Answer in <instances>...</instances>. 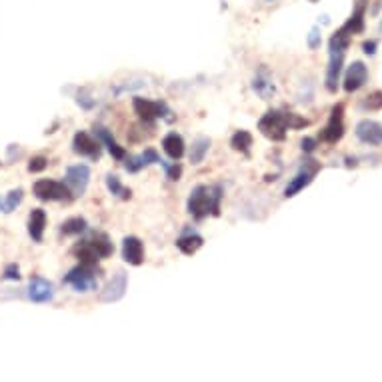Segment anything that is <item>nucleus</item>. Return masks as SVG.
<instances>
[{"mask_svg": "<svg viewBox=\"0 0 382 382\" xmlns=\"http://www.w3.org/2000/svg\"><path fill=\"white\" fill-rule=\"evenodd\" d=\"M211 148V139H204V136H198L194 143H192V150H191V163L192 165H200L206 156Z\"/></svg>", "mask_w": 382, "mask_h": 382, "instance_id": "26", "label": "nucleus"}, {"mask_svg": "<svg viewBox=\"0 0 382 382\" xmlns=\"http://www.w3.org/2000/svg\"><path fill=\"white\" fill-rule=\"evenodd\" d=\"M32 192L38 200L43 202H56V200H72V191L69 184L64 182H58V180H50V178H43V180H36Z\"/></svg>", "mask_w": 382, "mask_h": 382, "instance_id": "5", "label": "nucleus"}, {"mask_svg": "<svg viewBox=\"0 0 382 382\" xmlns=\"http://www.w3.org/2000/svg\"><path fill=\"white\" fill-rule=\"evenodd\" d=\"M348 47H350V34H346L338 28L331 38V45H329V69H326V91L329 93H336V88H338V78L342 72L344 54H346Z\"/></svg>", "mask_w": 382, "mask_h": 382, "instance_id": "4", "label": "nucleus"}, {"mask_svg": "<svg viewBox=\"0 0 382 382\" xmlns=\"http://www.w3.org/2000/svg\"><path fill=\"white\" fill-rule=\"evenodd\" d=\"M311 2H316V0H311Z\"/></svg>", "mask_w": 382, "mask_h": 382, "instance_id": "36", "label": "nucleus"}, {"mask_svg": "<svg viewBox=\"0 0 382 382\" xmlns=\"http://www.w3.org/2000/svg\"><path fill=\"white\" fill-rule=\"evenodd\" d=\"M366 80H368V69H366V64L360 62V60H355L348 67L346 76H344V91L348 95L350 93H357V91H360L366 84Z\"/></svg>", "mask_w": 382, "mask_h": 382, "instance_id": "13", "label": "nucleus"}, {"mask_svg": "<svg viewBox=\"0 0 382 382\" xmlns=\"http://www.w3.org/2000/svg\"><path fill=\"white\" fill-rule=\"evenodd\" d=\"M91 180V168L86 165H74L67 168V184L71 187L72 194H84Z\"/></svg>", "mask_w": 382, "mask_h": 382, "instance_id": "12", "label": "nucleus"}, {"mask_svg": "<svg viewBox=\"0 0 382 382\" xmlns=\"http://www.w3.org/2000/svg\"><path fill=\"white\" fill-rule=\"evenodd\" d=\"M4 278L6 280H21V268H19V264H8L4 268Z\"/></svg>", "mask_w": 382, "mask_h": 382, "instance_id": "32", "label": "nucleus"}, {"mask_svg": "<svg viewBox=\"0 0 382 382\" xmlns=\"http://www.w3.org/2000/svg\"><path fill=\"white\" fill-rule=\"evenodd\" d=\"M202 244H204V239H202L200 235H196V232L182 235L180 239L176 240V246L180 248V252H184V254H189V256H192L194 252H198V250L202 248Z\"/></svg>", "mask_w": 382, "mask_h": 382, "instance_id": "22", "label": "nucleus"}, {"mask_svg": "<svg viewBox=\"0 0 382 382\" xmlns=\"http://www.w3.org/2000/svg\"><path fill=\"white\" fill-rule=\"evenodd\" d=\"M318 170H320V165L314 163V160H309V165L302 168V170L288 182L287 189H285V196H287V198H292V196H296L302 189H307L312 180H314V176H316Z\"/></svg>", "mask_w": 382, "mask_h": 382, "instance_id": "10", "label": "nucleus"}, {"mask_svg": "<svg viewBox=\"0 0 382 382\" xmlns=\"http://www.w3.org/2000/svg\"><path fill=\"white\" fill-rule=\"evenodd\" d=\"M344 136V104H336L331 112V119L320 132V141L336 144Z\"/></svg>", "mask_w": 382, "mask_h": 382, "instance_id": "8", "label": "nucleus"}, {"mask_svg": "<svg viewBox=\"0 0 382 382\" xmlns=\"http://www.w3.org/2000/svg\"><path fill=\"white\" fill-rule=\"evenodd\" d=\"M377 47H379V43H377V40H366V43L362 45V50H364L366 54H370V56H372V54L377 52Z\"/></svg>", "mask_w": 382, "mask_h": 382, "instance_id": "34", "label": "nucleus"}, {"mask_svg": "<svg viewBox=\"0 0 382 382\" xmlns=\"http://www.w3.org/2000/svg\"><path fill=\"white\" fill-rule=\"evenodd\" d=\"M163 148L172 160H180L184 156V141L178 132H168L163 139Z\"/></svg>", "mask_w": 382, "mask_h": 382, "instance_id": "21", "label": "nucleus"}, {"mask_svg": "<svg viewBox=\"0 0 382 382\" xmlns=\"http://www.w3.org/2000/svg\"><path fill=\"white\" fill-rule=\"evenodd\" d=\"M106 187H108V191L112 192L115 196H119L122 200H128V198L132 196V191L126 189V187L120 182V178L117 174H108V176H106Z\"/></svg>", "mask_w": 382, "mask_h": 382, "instance_id": "28", "label": "nucleus"}, {"mask_svg": "<svg viewBox=\"0 0 382 382\" xmlns=\"http://www.w3.org/2000/svg\"><path fill=\"white\" fill-rule=\"evenodd\" d=\"M95 134L100 143L106 144V148H108V152H110V156H112V158H117V160H124V158H126V150H124V148H122V146L115 141V136L110 134V130H108V128H104L102 124H96Z\"/></svg>", "mask_w": 382, "mask_h": 382, "instance_id": "18", "label": "nucleus"}, {"mask_svg": "<svg viewBox=\"0 0 382 382\" xmlns=\"http://www.w3.org/2000/svg\"><path fill=\"white\" fill-rule=\"evenodd\" d=\"M364 14H366V2L364 0H357V6H355V12L350 14V19L340 26L342 32L346 34H360L364 30Z\"/></svg>", "mask_w": 382, "mask_h": 382, "instance_id": "19", "label": "nucleus"}, {"mask_svg": "<svg viewBox=\"0 0 382 382\" xmlns=\"http://www.w3.org/2000/svg\"><path fill=\"white\" fill-rule=\"evenodd\" d=\"M252 134L248 132V130H239V132H235L232 134V139H230V146L235 148V150H239L242 154H248L250 152V146H252Z\"/></svg>", "mask_w": 382, "mask_h": 382, "instance_id": "27", "label": "nucleus"}, {"mask_svg": "<svg viewBox=\"0 0 382 382\" xmlns=\"http://www.w3.org/2000/svg\"><path fill=\"white\" fill-rule=\"evenodd\" d=\"M160 163H163V158L158 156V152H156V150H152V148H146L143 154L128 156V158H126V165H124V168H126L128 172H139V170L150 167V165H160Z\"/></svg>", "mask_w": 382, "mask_h": 382, "instance_id": "17", "label": "nucleus"}, {"mask_svg": "<svg viewBox=\"0 0 382 382\" xmlns=\"http://www.w3.org/2000/svg\"><path fill=\"white\" fill-rule=\"evenodd\" d=\"M28 298L32 302H50L54 298V287L43 276H32L30 287H28Z\"/></svg>", "mask_w": 382, "mask_h": 382, "instance_id": "14", "label": "nucleus"}, {"mask_svg": "<svg viewBox=\"0 0 382 382\" xmlns=\"http://www.w3.org/2000/svg\"><path fill=\"white\" fill-rule=\"evenodd\" d=\"M45 226H47V213L43 208H34L28 215V235L34 242H43L45 239Z\"/></svg>", "mask_w": 382, "mask_h": 382, "instance_id": "20", "label": "nucleus"}, {"mask_svg": "<svg viewBox=\"0 0 382 382\" xmlns=\"http://www.w3.org/2000/svg\"><path fill=\"white\" fill-rule=\"evenodd\" d=\"M314 148H316V141H314V139H305V141H302V150H305V152L311 154V152H314Z\"/></svg>", "mask_w": 382, "mask_h": 382, "instance_id": "35", "label": "nucleus"}, {"mask_svg": "<svg viewBox=\"0 0 382 382\" xmlns=\"http://www.w3.org/2000/svg\"><path fill=\"white\" fill-rule=\"evenodd\" d=\"M24 191L23 189H12L4 198H0V213L10 215L12 211H16V206L23 202Z\"/></svg>", "mask_w": 382, "mask_h": 382, "instance_id": "25", "label": "nucleus"}, {"mask_svg": "<svg viewBox=\"0 0 382 382\" xmlns=\"http://www.w3.org/2000/svg\"><path fill=\"white\" fill-rule=\"evenodd\" d=\"M100 141L91 136L86 130H78L72 139V150L80 156H86L91 160H98L100 158Z\"/></svg>", "mask_w": 382, "mask_h": 382, "instance_id": "9", "label": "nucleus"}, {"mask_svg": "<svg viewBox=\"0 0 382 382\" xmlns=\"http://www.w3.org/2000/svg\"><path fill=\"white\" fill-rule=\"evenodd\" d=\"M309 47H311L312 50L320 47V34H318V28H312L311 36H309Z\"/></svg>", "mask_w": 382, "mask_h": 382, "instance_id": "33", "label": "nucleus"}, {"mask_svg": "<svg viewBox=\"0 0 382 382\" xmlns=\"http://www.w3.org/2000/svg\"><path fill=\"white\" fill-rule=\"evenodd\" d=\"M132 106H134V112L139 115V119L146 122V124H152L156 119L172 120V117H168L172 112L168 110V106L165 102L143 98V96H134L132 98Z\"/></svg>", "mask_w": 382, "mask_h": 382, "instance_id": "6", "label": "nucleus"}, {"mask_svg": "<svg viewBox=\"0 0 382 382\" xmlns=\"http://www.w3.org/2000/svg\"><path fill=\"white\" fill-rule=\"evenodd\" d=\"M220 200H222V187H204L198 184L194 187L189 198V213L192 218L202 220L208 215L218 216L220 215Z\"/></svg>", "mask_w": 382, "mask_h": 382, "instance_id": "2", "label": "nucleus"}, {"mask_svg": "<svg viewBox=\"0 0 382 382\" xmlns=\"http://www.w3.org/2000/svg\"><path fill=\"white\" fill-rule=\"evenodd\" d=\"M126 288H128V276H126V272L119 270V272L112 276V280H110V283L104 287V290L98 294V300H100V302H117V300H120V298L124 296Z\"/></svg>", "mask_w": 382, "mask_h": 382, "instance_id": "11", "label": "nucleus"}, {"mask_svg": "<svg viewBox=\"0 0 382 382\" xmlns=\"http://www.w3.org/2000/svg\"><path fill=\"white\" fill-rule=\"evenodd\" d=\"M112 252H115V244L104 232H93L88 239L74 246L76 259L82 264H91V266H96L102 259L112 256Z\"/></svg>", "mask_w": 382, "mask_h": 382, "instance_id": "3", "label": "nucleus"}, {"mask_svg": "<svg viewBox=\"0 0 382 382\" xmlns=\"http://www.w3.org/2000/svg\"><path fill=\"white\" fill-rule=\"evenodd\" d=\"M254 91H256V95L263 96L264 100L266 98H270V96L274 95V82H272V78H270V74L266 69H261L259 74H256V78H254Z\"/></svg>", "mask_w": 382, "mask_h": 382, "instance_id": "23", "label": "nucleus"}, {"mask_svg": "<svg viewBox=\"0 0 382 382\" xmlns=\"http://www.w3.org/2000/svg\"><path fill=\"white\" fill-rule=\"evenodd\" d=\"M163 167H165V170H167V178L168 180H178L180 178V174H182V168H180V165H167L165 160L160 163Z\"/></svg>", "mask_w": 382, "mask_h": 382, "instance_id": "31", "label": "nucleus"}, {"mask_svg": "<svg viewBox=\"0 0 382 382\" xmlns=\"http://www.w3.org/2000/svg\"><path fill=\"white\" fill-rule=\"evenodd\" d=\"M47 167H48L47 156H32V158H30V163H28V172L36 174V172L47 170Z\"/></svg>", "mask_w": 382, "mask_h": 382, "instance_id": "30", "label": "nucleus"}, {"mask_svg": "<svg viewBox=\"0 0 382 382\" xmlns=\"http://www.w3.org/2000/svg\"><path fill=\"white\" fill-rule=\"evenodd\" d=\"M96 266L91 264H78L76 268H72L71 272L64 276V283L71 285L74 290L78 292H88V290H96L98 288V280H96Z\"/></svg>", "mask_w": 382, "mask_h": 382, "instance_id": "7", "label": "nucleus"}, {"mask_svg": "<svg viewBox=\"0 0 382 382\" xmlns=\"http://www.w3.org/2000/svg\"><path fill=\"white\" fill-rule=\"evenodd\" d=\"M362 108H368V110H381L382 108V91H374L366 96V100L362 102Z\"/></svg>", "mask_w": 382, "mask_h": 382, "instance_id": "29", "label": "nucleus"}, {"mask_svg": "<svg viewBox=\"0 0 382 382\" xmlns=\"http://www.w3.org/2000/svg\"><path fill=\"white\" fill-rule=\"evenodd\" d=\"M122 259L132 266L144 263V244L139 237H126L122 240Z\"/></svg>", "mask_w": 382, "mask_h": 382, "instance_id": "16", "label": "nucleus"}, {"mask_svg": "<svg viewBox=\"0 0 382 382\" xmlns=\"http://www.w3.org/2000/svg\"><path fill=\"white\" fill-rule=\"evenodd\" d=\"M309 124H311L309 120L298 117L296 112H290V110H268L263 119L259 120V130L268 141L280 143V141L287 139V130L307 128Z\"/></svg>", "mask_w": 382, "mask_h": 382, "instance_id": "1", "label": "nucleus"}, {"mask_svg": "<svg viewBox=\"0 0 382 382\" xmlns=\"http://www.w3.org/2000/svg\"><path fill=\"white\" fill-rule=\"evenodd\" d=\"M86 228H88V224H86V220H84L82 216H72V218L62 222L60 232H62L64 237H78V235H82Z\"/></svg>", "mask_w": 382, "mask_h": 382, "instance_id": "24", "label": "nucleus"}, {"mask_svg": "<svg viewBox=\"0 0 382 382\" xmlns=\"http://www.w3.org/2000/svg\"><path fill=\"white\" fill-rule=\"evenodd\" d=\"M357 139L360 143L379 146L382 144V126L374 120H360L357 124Z\"/></svg>", "mask_w": 382, "mask_h": 382, "instance_id": "15", "label": "nucleus"}]
</instances>
